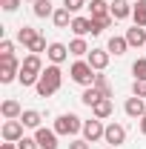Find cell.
Returning a JSON list of instances; mask_svg holds the SVG:
<instances>
[{
  "label": "cell",
  "instance_id": "obj_1",
  "mask_svg": "<svg viewBox=\"0 0 146 149\" xmlns=\"http://www.w3.org/2000/svg\"><path fill=\"white\" fill-rule=\"evenodd\" d=\"M60 86H63V72H60L57 63H52V66L43 69V74H40V80H37V86H35V92L40 95V97H52Z\"/></svg>",
  "mask_w": 146,
  "mask_h": 149
},
{
  "label": "cell",
  "instance_id": "obj_2",
  "mask_svg": "<svg viewBox=\"0 0 146 149\" xmlns=\"http://www.w3.org/2000/svg\"><path fill=\"white\" fill-rule=\"evenodd\" d=\"M40 74H43V60H40V55H26L23 57V66H20L17 80L23 83V86H37Z\"/></svg>",
  "mask_w": 146,
  "mask_h": 149
},
{
  "label": "cell",
  "instance_id": "obj_3",
  "mask_svg": "<svg viewBox=\"0 0 146 149\" xmlns=\"http://www.w3.org/2000/svg\"><path fill=\"white\" fill-rule=\"evenodd\" d=\"M69 74H72L74 83H80V86H95V69L89 66V60H74L72 69H69Z\"/></svg>",
  "mask_w": 146,
  "mask_h": 149
},
{
  "label": "cell",
  "instance_id": "obj_4",
  "mask_svg": "<svg viewBox=\"0 0 146 149\" xmlns=\"http://www.w3.org/2000/svg\"><path fill=\"white\" fill-rule=\"evenodd\" d=\"M55 132L57 135H77V132H83V120L74 112H66L55 120Z\"/></svg>",
  "mask_w": 146,
  "mask_h": 149
},
{
  "label": "cell",
  "instance_id": "obj_5",
  "mask_svg": "<svg viewBox=\"0 0 146 149\" xmlns=\"http://www.w3.org/2000/svg\"><path fill=\"white\" fill-rule=\"evenodd\" d=\"M20 63L15 55H3L0 57V83H12V80H17V74H20Z\"/></svg>",
  "mask_w": 146,
  "mask_h": 149
},
{
  "label": "cell",
  "instance_id": "obj_6",
  "mask_svg": "<svg viewBox=\"0 0 146 149\" xmlns=\"http://www.w3.org/2000/svg\"><path fill=\"white\" fill-rule=\"evenodd\" d=\"M103 135H106V126H103V120H100V118L83 120V141L97 143V141H103Z\"/></svg>",
  "mask_w": 146,
  "mask_h": 149
},
{
  "label": "cell",
  "instance_id": "obj_7",
  "mask_svg": "<svg viewBox=\"0 0 146 149\" xmlns=\"http://www.w3.org/2000/svg\"><path fill=\"white\" fill-rule=\"evenodd\" d=\"M103 141H106L109 146L117 149L120 143H126V126H123V123H115V120L106 123V135H103Z\"/></svg>",
  "mask_w": 146,
  "mask_h": 149
},
{
  "label": "cell",
  "instance_id": "obj_8",
  "mask_svg": "<svg viewBox=\"0 0 146 149\" xmlns=\"http://www.w3.org/2000/svg\"><path fill=\"white\" fill-rule=\"evenodd\" d=\"M35 141L40 149H57V132L40 126V129H35Z\"/></svg>",
  "mask_w": 146,
  "mask_h": 149
},
{
  "label": "cell",
  "instance_id": "obj_9",
  "mask_svg": "<svg viewBox=\"0 0 146 149\" xmlns=\"http://www.w3.org/2000/svg\"><path fill=\"white\" fill-rule=\"evenodd\" d=\"M23 120H6L3 123V141H9V143H17L20 138H26L23 135Z\"/></svg>",
  "mask_w": 146,
  "mask_h": 149
},
{
  "label": "cell",
  "instance_id": "obj_10",
  "mask_svg": "<svg viewBox=\"0 0 146 149\" xmlns=\"http://www.w3.org/2000/svg\"><path fill=\"white\" fill-rule=\"evenodd\" d=\"M109 49H92L89 55H86V60H89V66L95 69V72H103L106 66H109Z\"/></svg>",
  "mask_w": 146,
  "mask_h": 149
},
{
  "label": "cell",
  "instance_id": "obj_11",
  "mask_svg": "<svg viewBox=\"0 0 146 149\" xmlns=\"http://www.w3.org/2000/svg\"><path fill=\"white\" fill-rule=\"evenodd\" d=\"M123 112H126L129 118H143V115H146V103H143V97H138V95L126 97V103H123Z\"/></svg>",
  "mask_w": 146,
  "mask_h": 149
},
{
  "label": "cell",
  "instance_id": "obj_12",
  "mask_svg": "<svg viewBox=\"0 0 146 149\" xmlns=\"http://www.w3.org/2000/svg\"><path fill=\"white\" fill-rule=\"evenodd\" d=\"M69 55H72V52H69V46H66V43H49V49H46V57H49L52 63H57V66H60Z\"/></svg>",
  "mask_w": 146,
  "mask_h": 149
},
{
  "label": "cell",
  "instance_id": "obj_13",
  "mask_svg": "<svg viewBox=\"0 0 146 149\" xmlns=\"http://www.w3.org/2000/svg\"><path fill=\"white\" fill-rule=\"evenodd\" d=\"M0 112H3V118H6V120H20L23 106H20L15 97H9V100H3V103H0Z\"/></svg>",
  "mask_w": 146,
  "mask_h": 149
},
{
  "label": "cell",
  "instance_id": "obj_14",
  "mask_svg": "<svg viewBox=\"0 0 146 149\" xmlns=\"http://www.w3.org/2000/svg\"><path fill=\"white\" fill-rule=\"evenodd\" d=\"M109 15L115 20H126V17H132V6H129L126 0H112L109 3Z\"/></svg>",
  "mask_w": 146,
  "mask_h": 149
},
{
  "label": "cell",
  "instance_id": "obj_15",
  "mask_svg": "<svg viewBox=\"0 0 146 149\" xmlns=\"http://www.w3.org/2000/svg\"><path fill=\"white\" fill-rule=\"evenodd\" d=\"M126 43L129 46H138V49H140V46H146V29L143 26H132V29H126Z\"/></svg>",
  "mask_w": 146,
  "mask_h": 149
},
{
  "label": "cell",
  "instance_id": "obj_16",
  "mask_svg": "<svg viewBox=\"0 0 146 149\" xmlns=\"http://www.w3.org/2000/svg\"><path fill=\"white\" fill-rule=\"evenodd\" d=\"M112 112H115V103H112V97H100V100L92 106V115H95V118H100V120H106Z\"/></svg>",
  "mask_w": 146,
  "mask_h": 149
},
{
  "label": "cell",
  "instance_id": "obj_17",
  "mask_svg": "<svg viewBox=\"0 0 146 149\" xmlns=\"http://www.w3.org/2000/svg\"><path fill=\"white\" fill-rule=\"evenodd\" d=\"M20 120H23V126H26V129H40V120H43V115H40L37 109H23Z\"/></svg>",
  "mask_w": 146,
  "mask_h": 149
},
{
  "label": "cell",
  "instance_id": "obj_18",
  "mask_svg": "<svg viewBox=\"0 0 146 149\" xmlns=\"http://www.w3.org/2000/svg\"><path fill=\"white\" fill-rule=\"evenodd\" d=\"M72 12L66 9V6H60V9H55V15H52V23H55L57 29H66V26H72Z\"/></svg>",
  "mask_w": 146,
  "mask_h": 149
},
{
  "label": "cell",
  "instance_id": "obj_19",
  "mask_svg": "<svg viewBox=\"0 0 146 149\" xmlns=\"http://www.w3.org/2000/svg\"><path fill=\"white\" fill-rule=\"evenodd\" d=\"M69 29H72V32H74L77 37H86V35H92V17H74Z\"/></svg>",
  "mask_w": 146,
  "mask_h": 149
},
{
  "label": "cell",
  "instance_id": "obj_20",
  "mask_svg": "<svg viewBox=\"0 0 146 149\" xmlns=\"http://www.w3.org/2000/svg\"><path fill=\"white\" fill-rule=\"evenodd\" d=\"M109 55H115V57H120V55H126V49H129V43H126V37H117V35H112L109 37Z\"/></svg>",
  "mask_w": 146,
  "mask_h": 149
},
{
  "label": "cell",
  "instance_id": "obj_21",
  "mask_svg": "<svg viewBox=\"0 0 146 149\" xmlns=\"http://www.w3.org/2000/svg\"><path fill=\"white\" fill-rule=\"evenodd\" d=\"M37 37H40V35H37V29H32V26H20V29H17V43H23L26 49L35 43Z\"/></svg>",
  "mask_w": 146,
  "mask_h": 149
},
{
  "label": "cell",
  "instance_id": "obj_22",
  "mask_svg": "<svg viewBox=\"0 0 146 149\" xmlns=\"http://www.w3.org/2000/svg\"><path fill=\"white\" fill-rule=\"evenodd\" d=\"M32 12H35V17H52L55 15V6H52V0H37L32 6Z\"/></svg>",
  "mask_w": 146,
  "mask_h": 149
},
{
  "label": "cell",
  "instance_id": "obj_23",
  "mask_svg": "<svg viewBox=\"0 0 146 149\" xmlns=\"http://www.w3.org/2000/svg\"><path fill=\"white\" fill-rule=\"evenodd\" d=\"M112 23H115V17H112V15H100V17H92V35H100L103 29H109Z\"/></svg>",
  "mask_w": 146,
  "mask_h": 149
},
{
  "label": "cell",
  "instance_id": "obj_24",
  "mask_svg": "<svg viewBox=\"0 0 146 149\" xmlns=\"http://www.w3.org/2000/svg\"><path fill=\"white\" fill-rule=\"evenodd\" d=\"M100 97H103V95H100V89H95V86H86V89H83V95H80L83 106H89V109L97 103V100H100Z\"/></svg>",
  "mask_w": 146,
  "mask_h": 149
},
{
  "label": "cell",
  "instance_id": "obj_25",
  "mask_svg": "<svg viewBox=\"0 0 146 149\" xmlns=\"http://www.w3.org/2000/svg\"><path fill=\"white\" fill-rule=\"evenodd\" d=\"M69 52H72L74 57H83V55H89L92 49H89V43H86L83 37H74L72 43H69Z\"/></svg>",
  "mask_w": 146,
  "mask_h": 149
},
{
  "label": "cell",
  "instance_id": "obj_26",
  "mask_svg": "<svg viewBox=\"0 0 146 149\" xmlns=\"http://www.w3.org/2000/svg\"><path fill=\"white\" fill-rule=\"evenodd\" d=\"M132 17H135V26H146V0H138L132 6Z\"/></svg>",
  "mask_w": 146,
  "mask_h": 149
},
{
  "label": "cell",
  "instance_id": "obj_27",
  "mask_svg": "<svg viewBox=\"0 0 146 149\" xmlns=\"http://www.w3.org/2000/svg\"><path fill=\"white\" fill-rule=\"evenodd\" d=\"M95 89H100V95H103V97H112V95H115L106 74H95Z\"/></svg>",
  "mask_w": 146,
  "mask_h": 149
},
{
  "label": "cell",
  "instance_id": "obj_28",
  "mask_svg": "<svg viewBox=\"0 0 146 149\" xmlns=\"http://www.w3.org/2000/svg\"><path fill=\"white\" fill-rule=\"evenodd\" d=\"M89 17H100V15H109V0H92L89 3Z\"/></svg>",
  "mask_w": 146,
  "mask_h": 149
},
{
  "label": "cell",
  "instance_id": "obj_29",
  "mask_svg": "<svg viewBox=\"0 0 146 149\" xmlns=\"http://www.w3.org/2000/svg\"><path fill=\"white\" fill-rule=\"evenodd\" d=\"M132 74H135V80H146V57H138L132 63Z\"/></svg>",
  "mask_w": 146,
  "mask_h": 149
},
{
  "label": "cell",
  "instance_id": "obj_30",
  "mask_svg": "<svg viewBox=\"0 0 146 149\" xmlns=\"http://www.w3.org/2000/svg\"><path fill=\"white\" fill-rule=\"evenodd\" d=\"M46 49H49V46H46V37H37L35 43L29 46V52H32V55H40V52H46Z\"/></svg>",
  "mask_w": 146,
  "mask_h": 149
},
{
  "label": "cell",
  "instance_id": "obj_31",
  "mask_svg": "<svg viewBox=\"0 0 146 149\" xmlns=\"http://www.w3.org/2000/svg\"><path fill=\"white\" fill-rule=\"evenodd\" d=\"M20 3H23V0H0V9L12 15V12H17V6H20Z\"/></svg>",
  "mask_w": 146,
  "mask_h": 149
},
{
  "label": "cell",
  "instance_id": "obj_32",
  "mask_svg": "<svg viewBox=\"0 0 146 149\" xmlns=\"http://www.w3.org/2000/svg\"><path fill=\"white\" fill-rule=\"evenodd\" d=\"M63 6H66V9L74 15V12H80V9L86 6V0H63Z\"/></svg>",
  "mask_w": 146,
  "mask_h": 149
},
{
  "label": "cell",
  "instance_id": "obj_33",
  "mask_svg": "<svg viewBox=\"0 0 146 149\" xmlns=\"http://www.w3.org/2000/svg\"><path fill=\"white\" fill-rule=\"evenodd\" d=\"M132 95L146 97V80H135V83H132Z\"/></svg>",
  "mask_w": 146,
  "mask_h": 149
},
{
  "label": "cell",
  "instance_id": "obj_34",
  "mask_svg": "<svg viewBox=\"0 0 146 149\" xmlns=\"http://www.w3.org/2000/svg\"><path fill=\"white\" fill-rule=\"evenodd\" d=\"M17 149H40V146H37L35 138H20V141H17Z\"/></svg>",
  "mask_w": 146,
  "mask_h": 149
},
{
  "label": "cell",
  "instance_id": "obj_35",
  "mask_svg": "<svg viewBox=\"0 0 146 149\" xmlns=\"http://www.w3.org/2000/svg\"><path fill=\"white\" fill-rule=\"evenodd\" d=\"M3 55H15V43L12 40H0V57Z\"/></svg>",
  "mask_w": 146,
  "mask_h": 149
},
{
  "label": "cell",
  "instance_id": "obj_36",
  "mask_svg": "<svg viewBox=\"0 0 146 149\" xmlns=\"http://www.w3.org/2000/svg\"><path fill=\"white\" fill-rule=\"evenodd\" d=\"M69 149H92V143H89V141H72Z\"/></svg>",
  "mask_w": 146,
  "mask_h": 149
},
{
  "label": "cell",
  "instance_id": "obj_37",
  "mask_svg": "<svg viewBox=\"0 0 146 149\" xmlns=\"http://www.w3.org/2000/svg\"><path fill=\"white\" fill-rule=\"evenodd\" d=\"M0 149H17V143H9L6 141V143H0Z\"/></svg>",
  "mask_w": 146,
  "mask_h": 149
},
{
  "label": "cell",
  "instance_id": "obj_38",
  "mask_svg": "<svg viewBox=\"0 0 146 149\" xmlns=\"http://www.w3.org/2000/svg\"><path fill=\"white\" fill-rule=\"evenodd\" d=\"M140 132H143V135H146V115H143V118H140Z\"/></svg>",
  "mask_w": 146,
  "mask_h": 149
},
{
  "label": "cell",
  "instance_id": "obj_39",
  "mask_svg": "<svg viewBox=\"0 0 146 149\" xmlns=\"http://www.w3.org/2000/svg\"><path fill=\"white\" fill-rule=\"evenodd\" d=\"M29 3H37V0H29Z\"/></svg>",
  "mask_w": 146,
  "mask_h": 149
},
{
  "label": "cell",
  "instance_id": "obj_40",
  "mask_svg": "<svg viewBox=\"0 0 146 149\" xmlns=\"http://www.w3.org/2000/svg\"><path fill=\"white\" fill-rule=\"evenodd\" d=\"M106 149H115V146H106Z\"/></svg>",
  "mask_w": 146,
  "mask_h": 149
},
{
  "label": "cell",
  "instance_id": "obj_41",
  "mask_svg": "<svg viewBox=\"0 0 146 149\" xmlns=\"http://www.w3.org/2000/svg\"><path fill=\"white\" fill-rule=\"evenodd\" d=\"M109 3H112V0H109Z\"/></svg>",
  "mask_w": 146,
  "mask_h": 149
},
{
  "label": "cell",
  "instance_id": "obj_42",
  "mask_svg": "<svg viewBox=\"0 0 146 149\" xmlns=\"http://www.w3.org/2000/svg\"><path fill=\"white\" fill-rule=\"evenodd\" d=\"M143 49H146V46H143Z\"/></svg>",
  "mask_w": 146,
  "mask_h": 149
}]
</instances>
